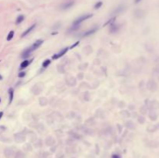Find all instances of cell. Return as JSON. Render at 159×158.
Segmentation results:
<instances>
[{
	"label": "cell",
	"mask_w": 159,
	"mask_h": 158,
	"mask_svg": "<svg viewBox=\"0 0 159 158\" xmlns=\"http://www.w3.org/2000/svg\"><path fill=\"white\" fill-rule=\"evenodd\" d=\"M3 112H0V119H1V118L3 117Z\"/></svg>",
	"instance_id": "obj_16"
},
{
	"label": "cell",
	"mask_w": 159,
	"mask_h": 158,
	"mask_svg": "<svg viewBox=\"0 0 159 158\" xmlns=\"http://www.w3.org/2000/svg\"><path fill=\"white\" fill-rule=\"evenodd\" d=\"M9 104L12 102V99H13V89L12 88H10L9 90Z\"/></svg>",
	"instance_id": "obj_8"
},
{
	"label": "cell",
	"mask_w": 159,
	"mask_h": 158,
	"mask_svg": "<svg viewBox=\"0 0 159 158\" xmlns=\"http://www.w3.org/2000/svg\"><path fill=\"white\" fill-rule=\"evenodd\" d=\"M30 61H29L27 60H23L20 65V69H23V68H26V67H28V65H30Z\"/></svg>",
	"instance_id": "obj_6"
},
{
	"label": "cell",
	"mask_w": 159,
	"mask_h": 158,
	"mask_svg": "<svg viewBox=\"0 0 159 158\" xmlns=\"http://www.w3.org/2000/svg\"><path fill=\"white\" fill-rule=\"evenodd\" d=\"M68 51V48L67 47V48H65V49H63L61 52H59L58 54H54L53 57H52V58L53 59H57V58H59V57H62L64 54H65L66 53H67V51Z\"/></svg>",
	"instance_id": "obj_2"
},
{
	"label": "cell",
	"mask_w": 159,
	"mask_h": 158,
	"mask_svg": "<svg viewBox=\"0 0 159 158\" xmlns=\"http://www.w3.org/2000/svg\"><path fill=\"white\" fill-rule=\"evenodd\" d=\"M43 43V40H37L33 45H32L30 47H31V49L33 50V51H35L36 49H37L38 47L41 45Z\"/></svg>",
	"instance_id": "obj_3"
},
{
	"label": "cell",
	"mask_w": 159,
	"mask_h": 158,
	"mask_svg": "<svg viewBox=\"0 0 159 158\" xmlns=\"http://www.w3.org/2000/svg\"><path fill=\"white\" fill-rule=\"evenodd\" d=\"M25 75H26V73H25V72H20V73L18 74L19 77H24Z\"/></svg>",
	"instance_id": "obj_13"
},
{
	"label": "cell",
	"mask_w": 159,
	"mask_h": 158,
	"mask_svg": "<svg viewBox=\"0 0 159 158\" xmlns=\"http://www.w3.org/2000/svg\"><path fill=\"white\" fill-rule=\"evenodd\" d=\"M51 64V60H45L44 62H43V64H42V66L44 68H47V67H48V65Z\"/></svg>",
	"instance_id": "obj_10"
},
{
	"label": "cell",
	"mask_w": 159,
	"mask_h": 158,
	"mask_svg": "<svg viewBox=\"0 0 159 158\" xmlns=\"http://www.w3.org/2000/svg\"><path fill=\"white\" fill-rule=\"evenodd\" d=\"M78 43H79V42H76V43H75L74 45H72V46H71V48H70V49H72V48H73V47H75V46H77V45H78Z\"/></svg>",
	"instance_id": "obj_14"
},
{
	"label": "cell",
	"mask_w": 159,
	"mask_h": 158,
	"mask_svg": "<svg viewBox=\"0 0 159 158\" xmlns=\"http://www.w3.org/2000/svg\"><path fill=\"white\" fill-rule=\"evenodd\" d=\"M92 17V14H88V15H82V17H80L79 18H78L74 23H73V28H76L78 27L79 25H80L83 21L91 18Z\"/></svg>",
	"instance_id": "obj_1"
},
{
	"label": "cell",
	"mask_w": 159,
	"mask_h": 158,
	"mask_svg": "<svg viewBox=\"0 0 159 158\" xmlns=\"http://www.w3.org/2000/svg\"><path fill=\"white\" fill-rule=\"evenodd\" d=\"M97 30V28H93V29H89V30H88L87 32H85V34H84V36H89V35H91V34H94L95 31Z\"/></svg>",
	"instance_id": "obj_7"
},
{
	"label": "cell",
	"mask_w": 159,
	"mask_h": 158,
	"mask_svg": "<svg viewBox=\"0 0 159 158\" xmlns=\"http://www.w3.org/2000/svg\"><path fill=\"white\" fill-rule=\"evenodd\" d=\"M140 1V0H135V3H139Z\"/></svg>",
	"instance_id": "obj_17"
},
{
	"label": "cell",
	"mask_w": 159,
	"mask_h": 158,
	"mask_svg": "<svg viewBox=\"0 0 159 158\" xmlns=\"http://www.w3.org/2000/svg\"><path fill=\"white\" fill-rule=\"evenodd\" d=\"M112 158H120V156H118L117 154H114V155H113Z\"/></svg>",
	"instance_id": "obj_15"
},
{
	"label": "cell",
	"mask_w": 159,
	"mask_h": 158,
	"mask_svg": "<svg viewBox=\"0 0 159 158\" xmlns=\"http://www.w3.org/2000/svg\"><path fill=\"white\" fill-rule=\"evenodd\" d=\"M0 102H1V99H0Z\"/></svg>",
	"instance_id": "obj_19"
},
{
	"label": "cell",
	"mask_w": 159,
	"mask_h": 158,
	"mask_svg": "<svg viewBox=\"0 0 159 158\" xmlns=\"http://www.w3.org/2000/svg\"><path fill=\"white\" fill-rule=\"evenodd\" d=\"M13 36H14V32H13V31L12 30V31H10L9 34H8V36H7V40H8V41L11 40L12 39Z\"/></svg>",
	"instance_id": "obj_11"
},
{
	"label": "cell",
	"mask_w": 159,
	"mask_h": 158,
	"mask_svg": "<svg viewBox=\"0 0 159 158\" xmlns=\"http://www.w3.org/2000/svg\"><path fill=\"white\" fill-rule=\"evenodd\" d=\"M2 79H3V77H2L1 75H0V80H2Z\"/></svg>",
	"instance_id": "obj_18"
},
{
	"label": "cell",
	"mask_w": 159,
	"mask_h": 158,
	"mask_svg": "<svg viewBox=\"0 0 159 158\" xmlns=\"http://www.w3.org/2000/svg\"><path fill=\"white\" fill-rule=\"evenodd\" d=\"M102 6H103V3H102V2H98L95 5L94 9H99Z\"/></svg>",
	"instance_id": "obj_12"
},
{
	"label": "cell",
	"mask_w": 159,
	"mask_h": 158,
	"mask_svg": "<svg viewBox=\"0 0 159 158\" xmlns=\"http://www.w3.org/2000/svg\"><path fill=\"white\" fill-rule=\"evenodd\" d=\"M23 20H24V17L23 15H19V17H17L16 23H17V24H20V23H21L23 21Z\"/></svg>",
	"instance_id": "obj_9"
},
{
	"label": "cell",
	"mask_w": 159,
	"mask_h": 158,
	"mask_svg": "<svg viewBox=\"0 0 159 158\" xmlns=\"http://www.w3.org/2000/svg\"><path fill=\"white\" fill-rule=\"evenodd\" d=\"M73 5H74V2H68V3L63 4L61 6V9H64V10H65V9H68L71 8Z\"/></svg>",
	"instance_id": "obj_4"
},
{
	"label": "cell",
	"mask_w": 159,
	"mask_h": 158,
	"mask_svg": "<svg viewBox=\"0 0 159 158\" xmlns=\"http://www.w3.org/2000/svg\"><path fill=\"white\" fill-rule=\"evenodd\" d=\"M35 26H36V25H35V24H34V25H32V26H31L30 27H29V28H28V29H27L26 30H25V32H24V33H23V34H22V36H21V37H23L26 36V35H27V34H28L29 33H30V32H31V31H32V30H33V29H34V28H35Z\"/></svg>",
	"instance_id": "obj_5"
}]
</instances>
